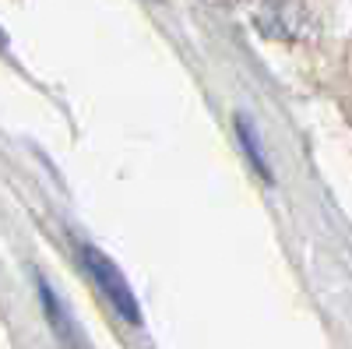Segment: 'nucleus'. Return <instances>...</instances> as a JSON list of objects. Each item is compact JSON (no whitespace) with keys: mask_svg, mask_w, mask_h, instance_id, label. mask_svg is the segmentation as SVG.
I'll list each match as a JSON object with an SVG mask.
<instances>
[{"mask_svg":"<svg viewBox=\"0 0 352 349\" xmlns=\"http://www.w3.org/2000/svg\"><path fill=\"white\" fill-rule=\"evenodd\" d=\"M81 251V261H85V268L92 272V279H96V286L102 289V297L113 304V310L124 317V321H131V325H141V307H138V297L131 293V282L124 279V272L113 265V261L99 251V247H88V244H81L78 247Z\"/></svg>","mask_w":352,"mask_h":349,"instance_id":"1","label":"nucleus"},{"mask_svg":"<svg viewBox=\"0 0 352 349\" xmlns=\"http://www.w3.org/2000/svg\"><path fill=\"white\" fill-rule=\"evenodd\" d=\"M36 286H39V300H43V307H46V317H50V325H53V332L64 339V346L67 349H81V342H78V335H74V328H71V321H67V310H64V304L56 300V293H53V286L36 272Z\"/></svg>","mask_w":352,"mask_h":349,"instance_id":"2","label":"nucleus"},{"mask_svg":"<svg viewBox=\"0 0 352 349\" xmlns=\"http://www.w3.org/2000/svg\"><path fill=\"white\" fill-rule=\"evenodd\" d=\"M236 131H240V141H243V149H247V156H250L254 169L261 173V180H272V169H268V162H264V152H261V138H257L254 124L247 120V116H240V120H236Z\"/></svg>","mask_w":352,"mask_h":349,"instance_id":"3","label":"nucleus"},{"mask_svg":"<svg viewBox=\"0 0 352 349\" xmlns=\"http://www.w3.org/2000/svg\"><path fill=\"white\" fill-rule=\"evenodd\" d=\"M0 50H8V36H4V28H0Z\"/></svg>","mask_w":352,"mask_h":349,"instance_id":"4","label":"nucleus"}]
</instances>
